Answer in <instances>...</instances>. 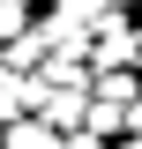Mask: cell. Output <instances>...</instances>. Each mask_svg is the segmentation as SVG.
<instances>
[{
	"label": "cell",
	"mask_w": 142,
	"mask_h": 149,
	"mask_svg": "<svg viewBox=\"0 0 142 149\" xmlns=\"http://www.w3.org/2000/svg\"><path fill=\"white\" fill-rule=\"evenodd\" d=\"M97 37H105V45H97V67H112V60H135V52H142V45H135V30H127V22H105V30H97Z\"/></svg>",
	"instance_id": "6da1fadb"
},
{
	"label": "cell",
	"mask_w": 142,
	"mask_h": 149,
	"mask_svg": "<svg viewBox=\"0 0 142 149\" xmlns=\"http://www.w3.org/2000/svg\"><path fill=\"white\" fill-rule=\"evenodd\" d=\"M22 104H30V82H8L0 74V119H22Z\"/></svg>",
	"instance_id": "7a4b0ae2"
},
{
	"label": "cell",
	"mask_w": 142,
	"mask_h": 149,
	"mask_svg": "<svg viewBox=\"0 0 142 149\" xmlns=\"http://www.w3.org/2000/svg\"><path fill=\"white\" fill-rule=\"evenodd\" d=\"M15 149H53V134L45 127H15Z\"/></svg>",
	"instance_id": "3957f363"
},
{
	"label": "cell",
	"mask_w": 142,
	"mask_h": 149,
	"mask_svg": "<svg viewBox=\"0 0 142 149\" xmlns=\"http://www.w3.org/2000/svg\"><path fill=\"white\" fill-rule=\"evenodd\" d=\"M22 30V8H15V0H8V8H0V45H8V37H15Z\"/></svg>",
	"instance_id": "277c9868"
}]
</instances>
